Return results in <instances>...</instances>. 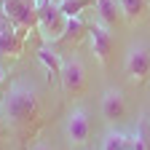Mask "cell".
<instances>
[{"instance_id":"1","label":"cell","mask_w":150,"mask_h":150,"mask_svg":"<svg viewBox=\"0 0 150 150\" xmlns=\"http://www.w3.org/2000/svg\"><path fill=\"white\" fill-rule=\"evenodd\" d=\"M38 112V94L35 86L27 81H13L8 86V91L0 99V118L6 121V126L19 129L30 123V118H35Z\"/></svg>"},{"instance_id":"2","label":"cell","mask_w":150,"mask_h":150,"mask_svg":"<svg viewBox=\"0 0 150 150\" xmlns=\"http://www.w3.org/2000/svg\"><path fill=\"white\" fill-rule=\"evenodd\" d=\"M38 27H40L43 38L51 43V40H59L64 27H67V16L59 11L56 0H48L43 8H38Z\"/></svg>"},{"instance_id":"3","label":"cell","mask_w":150,"mask_h":150,"mask_svg":"<svg viewBox=\"0 0 150 150\" xmlns=\"http://www.w3.org/2000/svg\"><path fill=\"white\" fill-rule=\"evenodd\" d=\"M123 70L131 81H145L150 75V48L147 43L137 40L126 48V56H123Z\"/></svg>"},{"instance_id":"4","label":"cell","mask_w":150,"mask_h":150,"mask_svg":"<svg viewBox=\"0 0 150 150\" xmlns=\"http://www.w3.org/2000/svg\"><path fill=\"white\" fill-rule=\"evenodd\" d=\"M3 13L22 30L38 27V8L32 0H3Z\"/></svg>"},{"instance_id":"5","label":"cell","mask_w":150,"mask_h":150,"mask_svg":"<svg viewBox=\"0 0 150 150\" xmlns=\"http://www.w3.org/2000/svg\"><path fill=\"white\" fill-rule=\"evenodd\" d=\"M88 134H91V121H88L86 107H72L64 118V137L72 145H83Z\"/></svg>"},{"instance_id":"6","label":"cell","mask_w":150,"mask_h":150,"mask_svg":"<svg viewBox=\"0 0 150 150\" xmlns=\"http://www.w3.org/2000/svg\"><path fill=\"white\" fill-rule=\"evenodd\" d=\"M59 81H62V88L67 94H78L86 83V67H83V59L81 56H67V59L62 62V75H59Z\"/></svg>"},{"instance_id":"7","label":"cell","mask_w":150,"mask_h":150,"mask_svg":"<svg viewBox=\"0 0 150 150\" xmlns=\"http://www.w3.org/2000/svg\"><path fill=\"white\" fill-rule=\"evenodd\" d=\"M88 43H91V54L97 56L102 64L110 62V54H112V46H115V38H112L110 27L94 22L91 30H88Z\"/></svg>"},{"instance_id":"8","label":"cell","mask_w":150,"mask_h":150,"mask_svg":"<svg viewBox=\"0 0 150 150\" xmlns=\"http://www.w3.org/2000/svg\"><path fill=\"white\" fill-rule=\"evenodd\" d=\"M22 54V35L16 32V24L0 11V56H19Z\"/></svg>"},{"instance_id":"9","label":"cell","mask_w":150,"mask_h":150,"mask_svg":"<svg viewBox=\"0 0 150 150\" xmlns=\"http://www.w3.org/2000/svg\"><path fill=\"white\" fill-rule=\"evenodd\" d=\"M102 115L105 121H121L126 118V97L118 86H110L102 94Z\"/></svg>"},{"instance_id":"10","label":"cell","mask_w":150,"mask_h":150,"mask_svg":"<svg viewBox=\"0 0 150 150\" xmlns=\"http://www.w3.org/2000/svg\"><path fill=\"white\" fill-rule=\"evenodd\" d=\"M94 8H97V22L105 27H115L123 19L118 0H94Z\"/></svg>"},{"instance_id":"11","label":"cell","mask_w":150,"mask_h":150,"mask_svg":"<svg viewBox=\"0 0 150 150\" xmlns=\"http://www.w3.org/2000/svg\"><path fill=\"white\" fill-rule=\"evenodd\" d=\"M38 59L46 64V70H48L51 75H56V78L62 75V62H64V59H62L56 51H51L48 46H40V48H38Z\"/></svg>"},{"instance_id":"12","label":"cell","mask_w":150,"mask_h":150,"mask_svg":"<svg viewBox=\"0 0 150 150\" xmlns=\"http://www.w3.org/2000/svg\"><path fill=\"white\" fill-rule=\"evenodd\" d=\"M94 3V0H56V6H59V11L67 16V19H75V16H81L83 8H88Z\"/></svg>"},{"instance_id":"13","label":"cell","mask_w":150,"mask_h":150,"mask_svg":"<svg viewBox=\"0 0 150 150\" xmlns=\"http://www.w3.org/2000/svg\"><path fill=\"white\" fill-rule=\"evenodd\" d=\"M118 6H121V13L126 22H137L145 11V0H118Z\"/></svg>"},{"instance_id":"14","label":"cell","mask_w":150,"mask_h":150,"mask_svg":"<svg viewBox=\"0 0 150 150\" xmlns=\"http://www.w3.org/2000/svg\"><path fill=\"white\" fill-rule=\"evenodd\" d=\"M129 134H123V131H107V134L102 137V150H126L129 145Z\"/></svg>"},{"instance_id":"15","label":"cell","mask_w":150,"mask_h":150,"mask_svg":"<svg viewBox=\"0 0 150 150\" xmlns=\"http://www.w3.org/2000/svg\"><path fill=\"white\" fill-rule=\"evenodd\" d=\"M86 32V27H83V22H81V16H75V19H67V27H64V32H62V38L59 40H78V38Z\"/></svg>"},{"instance_id":"16","label":"cell","mask_w":150,"mask_h":150,"mask_svg":"<svg viewBox=\"0 0 150 150\" xmlns=\"http://www.w3.org/2000/svg\"><path fill=\"white\" fill-rule=\"evenodd\" d=\"M6 78H8V70L3 67V62H0V86H3V83H6Z\"/></svg>"},{"instance_id":"17","label":"cell","mask_w":150,"mask_h":150,"mask_svg":"<svg viewBox=\"0 0 150 150\" xmlns=\"http://www.w3.org/2000/svg\"><path fill=\"white\" fill-rule=\"evenodd\" d=\"M32 150H54V147H51V145H46V142H38Z\"/></svg>"}]
</instances>
